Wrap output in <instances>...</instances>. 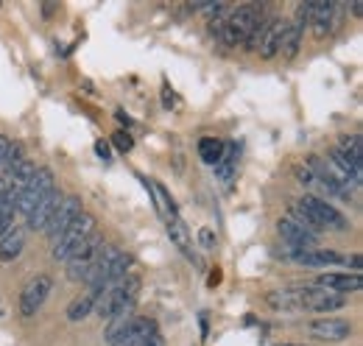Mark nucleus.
Masks as SVG:
<instances>
[{
    "label": "nucleus",
    "instance_id": "obj_6",
    "mask_svg": "<svg viewBox=\"0 0 363 346\" xmlns=\"http://www.w3.org/2000/svg\"><path fill=\"white\" fill-rule=\"evenodd\" d=\"M296 299H299V310H311V313H333V310L347 307V302H350V296L333 294V291L318 288V285L296 288Z\"/></svg>",
    "mask_w": 363,
    "mask_h": 346
},
{
    "label": "nucleus",
    "instance_id": "obj_16",
    "mask_svg": "<svg viewBox=\"0 0 363 346\" xmlns=\"http://www.w3.org/2000/svg\"><path fill=\"white\" fill-rule=\"evenodd\" d=\"M59 201H62V193L59 190H50L45 199L28 213V218H26V223H28V229H34V232H43L45 229V223L50 221V216H53V210L59 207Z\"/></svg>",
    "mask_w": 363,
    "mask_h": 346
},
{
    "label": "nucleus",
    "instance_id": "obj_20",
    "mask_svg": "<svg viewBox=\"0 0 363 346\" xmlns=\"http://www.w3.org/2000/svg\"><path fill=\"white\" fill-rule=\"evenodd\" d=\"M266 302L277 313H299V299H296V288H285V291H272L266 296Z\"/></svg>",
    "mask_w": 363,
    "mask_h": 346
},
{
    "label": "nucleus",
    "instance_id": "obj_27",
    "mask_svg": "<svg viewBox=\"0 0 363 346\" xmlns=\"http://www.w3.org/2000/svg\"><path fill=\"white\" fill-rule=\"evenodd\" d=\"M6 151H9V137L0 134V168H3V157H6Z\"/></svg>",
    "mask_w": 363,
    "mask_h": 346
},
{
    "label": "nucleus",
    "instance_id": "obj_17",
    "mask_svg": "<svg viewBox=\"0 0 363 346\" xmlns=\"http://www.w3.org/2000/svg\"><path fill=\"white\" fill-rule=\"evenodd\" d=\"M294 262L299 265H308V268H327V265H344L347 257H341L338 252L333 249H311V252H296L294 255Z\"/></svg>",
    "mask_w": 363,
    "mask_h": 346
},
{
    "label": "nucleus",
    "instance_id": "obj_4",
    "mask_svg": "<svg viewBox=\"0 0 363 346\" xmlns=\"http://www.w3.org/2000/svg\"><path fill=\"white\" fill-rule=\"evenodd\" d=\"M260 23V11L255 6H240L235 11H229L224 26H221V40L229 48H238V45H246L249 34L255 31V26Z\"/></svg>",
    "mask_w": 363,
    "mask_h": 346
},
{
    "label": "nucleus",
    "instance_id": "obj_14",
    "mask_svg": "<svg viewBox=\"0 0 363 346\" xmlns=\"http://www.w3.org/2000/svg\"><path fill=\"white\" fill-rule=\"evenodd\" d=\"M165 223H168L165 229H168V238L174 240V246H177L187 260H193L196 265H201V257H199V255H196V249H193L190 232H187V226H184V221L179 218V213H177V216H171V218H165Z\"/></svg>",
    "mask_w": 363,
    "mask_h": 346
},
{
    "label": "nucleus",
    "instance_id": "obj_9",
    "mask_svg": "<svg viewBox=\"0 0 363 346\" xmlns=\"http://www.w3.org/2000/svg\"><path fill=\"white\" fill-rule=\"evenodd\" d=\"M277 232L279 238L294 246V249H302V252H311V249H318V232L308 229L305 223H299L296 218H279L277 221Z\"/></svg>",
    "mask_w": 363,
    "mask_h": 346
},
{
    "label": "nucleus",
    "instance_id": "obj_8",
    "mask_svg": "<svg viewBox=\"0 0 363 346\" xmlns=\"http://www.w3.org/2000/svg\"><path fill=\"white\" fill-rule=\"evenodd\" d=\"M50 294H53V277L50 274H37L34 279H28L23 294H20V316L34 318L43 310V304L48 302Z\"/></svg>",
    "mask_w": 363,
    "mask_h": 346
},
{
    "label": "nucleus",
    "instance_id": "obj_10",
    "mask_svg": "<svg viewBox=\"0 0 363 346\" xmlns=\"http://www.w3.org/2000/svg\"><path fill=\"white\" fill-rule=\"evenodd\" d=\"M82 213H84V210H82V199H79V196H62L59 207L53 210V216H50V221L45 223V229H43L48 235V240L53 243Z\"/></svg>",
    "mask_w": 363,
    "mask_h": 346
},
{
    "label": "nucleus",
    "instance_id": "obj_19",
    "mask_svg": "<svg viewBox=\"0 0 363 346\" xmlns=\"http://www.w3.org/2000/svg\"><path fill=\"white\" fill-rule=\"evenodd\" d=\"M23 249H26V229L14 226L11 232H6V235L0 238V260H3V262L17 260L23 255Z\"/></svg>",
    "mask_w": 363,
    "mask_h": 346
},
{
    "label": "nucleus",
    "instance_id": "obj_29",
    "mask_svg": "<svg viewBox=\"0 0 363 346\" xmlns=\"http://www.w3.org/2000/svg\"><path fill=\"white\" fill-rule=\"evenodd\" d=\"M207 282H210V285H218V282H221V271L216 268V271L210 274V279H207Z\"/></svg>",
    "mask_w": 363,
    "mask_h": 346
},
{
    "label": "nucleus",
    "instance_id": "obj_12",
    "mask_svg": "<svg viewBox=\"0 0 363 346\" xmlns=\"http://www.w3.org/2000/svg\"><path fill=\"white\" fill-rule=\"evenodd\" d=\"M302 11L308 17V26H313L316 37H327L333 23H335V3L330 0H311V3H302Z\"/></svg>",
    "mask_w": 363,
    "mask_h": 346
},
{
    "label": "nucleus",
    "instance_id": "obj_15",
    "mask_svg": "<svg viewBox=\"0 0 363 346\" xmlns=\"http://www.w3.org/2000/svg\"><path fill=\"white\" fill-rule=\"evenodd\" d=\"M313 285L327 288V291H333V294L350 296V294H358V291H361V274H318Z\"/></svg>",
    "mask_w": 363,
    "mask_h": 346
},
{
    "label": "nucleus",
    "instance_id": "obj_25",
    "mask_svg": "<svg viewBox=\"0 0 363 346\" xmlns=\"http://www.w3.org/2000/svg\"><path fill=\"white\" fill-rule=\"evenodd\" d=\"M112 143H115V148H118L121 154L132 151V145H135V140H132L126 131H115V134H112Z\"/></svg>",
    "mask_w": 363,
    "mask_h": 346
},
{
    "label": "nucleus",
    "instance_id": "obj_23",
    "mask_svg": "<svg viewBox=\"0 0 363 346\" xmlns=\"http://www.w3.org/2000/svg\"><path fill=\"white\" fill-rule=\"evenodd\" d=\"M92 307H95V296L87 291V294H82L79 299H73V302L67 304V318L70 321H84L92 313Z\"/></svg>",
    "mask_w": 363,
    "mask_h": 346
},
{
    "label": "nucleus",
    "instance_id": "obj_1",
    "mask_svg": "<svg viewBox=\"0 0 363 346\" xmlns=\"http://www.w3.org/2000/svg\"><path fill=\"white\" fill-rule=\"evenodd\" d=\"M291 213L299 223H305L308 229H313L318 235L324 229H333V232H347L350 229V218L341 210H335L327 199L313 196V193H305L302 199L291 201Z\"/></svg>",
    "mask_w": 363,
    "mask_h": 346
},
{
    "label": "nucleus",
    "instance_id": "obj_2",
    "mask_svg": "<svg viewBox=\"0 0 363 346\" xmlns=\"http://www.w3.org/2000/svg\"><path fill=\"white\" fill-rule=\"evenodd\" d=\"M137 291H140V279H137L135 274H129V277H123V279H118V282L106 285V288L98 294L92 313L109 321L118 310H123V307H135Z\"/></svg>",
    "mask_w": 363,
    "mask_h": 346
},
{
    "label": "nucleus",
    "instance_id": "obj_3",
    "mask_svg": "<svg viewBox=\"0 0 363 346\" xmlns=\"http://www.w3.org/2000/svg\"><path fill=\"white\" fill-rule=\"evenodd\" d=\"M95 226H98V221H95V216H90V213H82V216L76 218L50 246H53V257L56 260H67L84 240H90L92 235H95Z\"/></svg>",
    "mask_w": 363,
    "mask_h": 346
},
{
    "label": "nucleus",
    "instance_id": "obj_28",
    "mask_svg": "<svg viewBox=\"0 0 363 346\" xmlns=\"http://www.w3.org/2000/svg\"><path fill=\"white\" fill-rule=\"evenodd\" d=\"M201 243H204L207 249L213 246V232H210V229H201Z\"/></svg>",
    "mask_w": 363,
    "mask_h": 346
},
{
    "label": "nucleus",
    "instance_id": "obj_21",
    "mask_svg": "<svg viewBox=\"0 0 363 346\" xmlns=\"http://www.w3.org/2000/svg\"><path fill=\"white\" fill-rule=\"evenodd\" d=\"M199 157H201L204 165L216 168L221 162V157H224V143L216 140V137H201L199 140Z\"/></svg>",
    "mask_w": 363,
    "mask_h": 346
},
{
    "label": "nucleus",
    "instance_id": "obj_26",
    "mask_svg": "<svg viewBox=\"0 0 363 346\" xmlns=\"http://www.w3.org/2000/svg\"><path fill=\"white\" fill-rule=\"evenodd\" d=\"M95 154H98L101 160H106V162H109V157H112V154H109V145H106L104 140H98V143H95Z\"/></svg>",
    "mask_w": 363,
    "mask_h": 346
},
{
    "label": "nucleus",
    "instance_id": "obj_5",
    "mask_svg": "<svg viewBox=\"0 0 363 346\" xmlns=\"http://www.w3.org/2000/svg\"><path fill=\"white\" fill-rule=\"evenodd\" d=\"M104 246H106V243H104V238H98V235H92L90 240H84L70 257L65 260V262H67V279L84 282L87 274L92 271V265L104 255Z\"/></svg>",
    "mask_w": 363,
    "mask_h": 346
},
{
    "label": "nucleus",
    "instance_id": "obj_30",
    "mask_svg": "<svg viewBox=\"0 0 363 346\" xmlns=\"http://www.w3.org/2000/svg\"><path fill=\"white\" fill-rule=\"evenodd\" d=\"M279 346H305V344H279Z\"/></svg>",
    "mask_w": 363,
    "mask_h": 346
},
{
    "label": "nucleus",
    "instance_id": "obj_11",
    "mask_svg": "<svg viewBox=\"0 0 363 346\" xmlns=\"http://www.w3.org/2000/svg\"><path fill=\"white\" fill-rule=\"evenodd\" d=\"M308 335L316 338V341H324V344H341L352 335V324L344 321V318H330V316H321V318H313L308 327Z\"/></svg>",
    "mask_w": 363,
    "mask_h": 346
},
{
    "label": "nucleus",
    "instance_id": "obj_24",
    "mask_svg": "<svg viewBox=\"0 0 363 346\" xmlns=\"http://www.w3.org/2000/svg\"><path fill=\"white\" fill-rule=\"evenodd\" d=\"M338 151H341V154H350V157H355V160H361V137H358V134H344V137L338 140Z\"/></svg>",
    "mask_w": 363,
    "mask_h": 346
},
{
    "label": "nucleus",
    "instance_id": "obj_18",
    "mask_svg": "<svg viewBox=\"0 0 363 346\" xmlns=\"http://www.w3.org/2000/svg\"><path fill=\"white\" fill-rule=\"evenodd\" d=\"M282 34H285V20H266L263 37H260V45H257V50H260L263 59H274L279 53Z\"/></svg>",
    "mask_w": 363,
    "mask_h": 346
},
{
    "label": "nucleus",
    "instance_id": "obj_22",
    "mask_svg": "<svg viewBox=\"0 0 363 346\" xmlns=\"http://www.w3.org/2000/svg\"><path fill=\"white\" fill-rule=\"evenodd\" d=\"M235 165H238V148L235 145H224V157H221V162L213 168L216 176H218V182L229 187V182H232V176H235Z\"/></svg>",
    "mask_w": 363,
    "mask_h": 346
},
{
    "label": "nucleus",
    "instance_id": "obj_13",
    "mask_svg": "<svg viewBox=\"0 0 363 346\" xmlns=\"http://www.w3.org/2000/svg\"><path fill=\"white\" fill-rule=\"evenodd\" d=\"M305 28H308V17H305V11H302V6H299L296 17H294L291 23H285V34H282V43H279L282 59H294V56L299 53V45H302Z\"/></svg>",
    "mask_w": 363,
    "mask_h": 346
},
{
    "label": "nucleus",
    "instance_id": "obj_7",
    "mask_svg": "<svg viewBox=\"0 0 363 346\" xmlns=\"http://www.w3.org/2000/svg\"><path fill=\"white\" fill-rule=\"evenodd\" d=\"M50 190H56L53 171H50V168H34L28 184H26V190H23V196H20V201H17V213L23 218H28V213L45 199Z\"/></svg>",
    "mask_w": 363,
    "mask_h": 346
}]
</instances>
